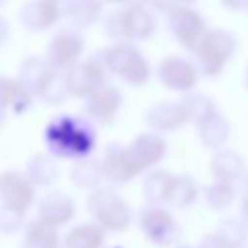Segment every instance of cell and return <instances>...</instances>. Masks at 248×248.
I'll use <instances>...</instances> for the list:
<instances>
[{
    "instance_id": "obj_1",
    "label": "cell",
    "mask_w": 248,
    "mask_h": 248,
    "mask_svg": "<svg viewBox=\"0 0 248 248\" xmlns=\"http://www.w3.org/2000/svg\"><path fill=\"white\" fill-rule=\"evenodd\" d=\"M48 151L54 157L81 161L95 147V132L87 120L62 114L54 118L45 132Z\"/></svg>"
},
{
    "instance_id": "obj_2",
    "label": "cell",
    "mask_w": 248,
    "mask_h": 248,
    "mask_svg": "<svg viewBox=\"0 0 248 248\" xmlns=\"http://www.w3.org/2000/svg\"><path fill=\"white\" fill-rule=\"evenodd\" d=\"M99 56L110 74L118 76L130 85L140 87L151 78V66L147 58L132 43H112Z\"/></svg>"
},
{
    "instance_id": "obj_3",
    "label": "cell",
    "mask_w": 248,
    "mask_h": 248,
    "mask_svg": "<svg viewBox=\"0 0 248 248\" xmlns=\"http://www.w3.org/2000/svg\"><path fill=\"white\" fill-rule=\"evenodd\" d=\"M105 29L114 43L145 41L157 29L155 16L141 4H128L122 10H116L108 16Z\"/></svg>"
},
{
    "instance_id": "obj_4",
    "label": "cell",
    "mask_w": 248,
    "mask_h": 248,
    "mask_svg": "<svg viewBox=\"0 0 248 248\" xmlns=\"http://www.w3.org/2000/svg\"><path fill=\"white\" fill-rule=\"evenodd\" d=\"M236 50V39L225 29H207L192 50L198 70L207 76H219Z\"/></svg>"
},
{
    "instance_id": "obj_5",
    "label": "cell",
    "mask_w": 248,
    "mask_h": 248,
    "mask_svg": "<svg viewBox=\"0 0 248 248\" xmlns=\"http://www.w3.org/2000/svg\"><path fill=\"white\" fill-rule=\"evenodd\" d=\"M87 209L103 231L120 232L132 223L130 205L108 188H97L87 200Z\"/></svg>"
},
{
    "instance_id": "obj_6",
    "label": "cell",
    "mask_w": 248,
    "mask_h": 248,
    "mask_svg": "<svg viewBox=\"0 0 248 248\" xmlns=\"http://www.w3.org/2000/svg\"><path fill=\"white\" fill-rule=\"evenodd\" d=\"M107 72L108 70L105 68L101 56H89L85 60H79L64 74L66 93L72 97L89 99L93 93L107 85Z\"/></svg>"
},
{
    "instance_id": "obj_7",
    "label": "cell",
    "mask_w": 248,
    "mask_h": 248,
    "mask_svg": "<svg viewBox=\"0 0 248 248\" xmlns=\"http://www.w3.org/2000/svg\"><path fill=\"white\" fill-rule=\"evenodd\" d=\"M83 48H85V43H83V37L78 31L62 29L48 43L46 62L56 72H68L70 68H74L79 62V58L83 54Z\"/></svg>"
},
{
    "instance_id": "obj_8",
    "label": "cell",
    "mask_w": 248,
    "mask_h": 248,
    "mask_svg": "<svg viewBox=\"0 0 248 248\" xmlns=\"http://www.w3.org/2000/svg\"><path fill=\"white\" fill-rule=\"evenodd\" d=\"M140 229L149 238V242L157 246H169L180 234L174 215L169 209H163L161 205H149L141 211Z\"/></svg>"
},
{
    "instance_id": "obj_9",
    "label": "cell",
    "mask_w": 248,
    "mask_h": 248,
    "mask_svg": "<svg viewBox=\"0 0 248 248\" xmlns=\"http://www.w3.org/2000/svg\"><path fill=\"white\" fill-rule=\"evenodd\" d=\"M169 27L174 35V39L188 50H194L205 29V19L202 14L190 6L178 4L169 12Z\"/></svg>"
},
{
    "instance_id": "obj_10",
    "label": "cell",
    "mask_w": 248,
    "mask_h": 248,
    "mask_svg": "<svg viewBox=\"0 0 248 248\" xmlns=\"http://www.w3.org/2000/svg\"><path fill=\"white\" fill-rule=\"evenodd\" d=\"M0 200L4 207L25 213L35 202V184L17 170L0 172Z\"/></svg>"
},
{
    "instance_id": "obj_11",
    "label": "cell",
    "mask_w": 248,
    "mask_h": 248,
    "mask_svg": "<svg viewBox=\"0 0 248 248\" xmlns=\"http://www.w3.org/2000/svg\"><path fill=\"white\" fill-rule=\"evenodd\" d=\"M198 66L182 56H167L157 66L161 83L172 91H190L198 81Z\"/></svg>"
},
{
    "instance_id": "obj_12",
    "label": "cell",
    "mask_w": 248,
    "mask_h": 248,
    "mask_svg": "<svg viewBox=\"0 0 248 248\" xmlns=\"http://www.w3.org/2000/svg\"><path fill=\"white\" fill-rule=\"evenodd\" d=\"M64 12L66 6L62 4V0H33L21 8L19 19L31 31H45L52 27Z\"/></svg>"
},
{
    "instance_id": "obj_13",
    "label": "cell",
    "mask_w": 248,
    "mask_h": 248,
    "mask_svg": "<svg viewBox=\"0 0 248 248\" xmlns=\"http://www.w3.org/2000/svg\"><path fill=\"white\" fill-rule=\"evenodd\" d=\"M120 105H122L120 89L114 87V85H110V83H107L105 87H101L97 93H93L87 99L85 112L97 124L108 126V124H112L116 120L118 110H120Z\"/></svg>"
},
{
    "instance_id": "obj_14",
    "label": "cell",
    "mask_w": 248,
    "mask_h": 248,
    "mask_svg": "<svg viewBox=\"0 0 248 248\" xmlns=\"http://www.w3.org/2000/svg\"><path fill=\"white\" fill-rule=\"evenodd\" d=\"M39 219L50 227H62L76 215V203L64 192H48L39 200Z\"/></svg>"
},
{
    "instance_id": "obj_15",
    "label": "cell",
    "mask_w": 248,
    "mask_h": 248,
    "mask_svg": "<svg viewBox=\"0 0 248 248\" xmlns=\"http://www.w3.org/2000/svg\"><path fill=\"white\" fill-rule=\"evenodd\" d=\"M145 122L153 132L161 134L184 126L190 118L182 103H157L145 112Z\"/></svg>"
},
{
    "instance_id": "obj_16",
    "label": "cell",
    "mask_w": 248,
    "mask_h": 248,
    "mask_svg": "<svg viewBox=\"0 0 248 248\" xmlns=\"http://www.w3.org/2000/svg\"><path fill=\"white\" fill-rule=\"evenodd\" d=\"M128 147L141 170H147L149 167L157 165L167 153V143L161 138V134H157V132L140 134Z\"/></svg>"
},
{
    "instance_id": "obj_17",
    "label": "cell",
    "mask_w": 248,
    "mask_h": 248,
    "mask_svg": "<svg viewBox=\"0 0 248 248\" xmlns=\"http://www.w3.org/2000/svg\"><path fill=\"white\" fill-rule=\"evenodd\" d=\"M103 242L105 231L97 223H79L64 234L62 248H101Z\"/></svg>"
},
{
    "instance_id": "obj_18",
    "label": "cell",
    "mask_w": 248,
    "mask_h": 248,
    "mask_svg": "<svg viewBox=\"0 0 248 248\" xmlns=\"http://www.w3.org/2000/svg\"><path fill=\"white\" fill-rule=\"evenodd\" d=\"M198 130H200L198 132L200 140L209 149H221L229 138V122L217 110H213L209 116L198 122Z\"/></svg>"
},
{
    "instance_id": "obj_19",
    "label": "cell",
    "mask_w": 248,
    "mask_h": 248,
    "mask_svg": "<svg viewBox=\"0 0 248 248\" xmlns=\"http://www.w3.org/2000/svg\"><path fill=\"white\" fill-rule=\"evenodd\" d=\"M242 170H244V165H242V157L232 151V149H221L215 153L213 161H211V172H213V178L215 180H221V182H234L238 178H242Z\"/></svg>"
},
{
    "instance_id": "obj_20",
    "label": "cell",
    "mask_w": 248,
    "mask_h": 248,
    "mask_svg": "<svg viewBox=\"0 0 248 248\" xmlns=\"http://www.w3.org/2000/svg\"><path fill=\"white\" fill-rule=\"evenodd\" d=\"M60 238L56 234V229L43 223L41 219L27 225L21 248H58Z\"/></svg>"
},
{
    "instance_id": "obj_21",
    "label": "cell",
    "mask_w": 248,
    "mask_h": 248,
    "mask_svg": "<svg viewBox=\"0 0 248 248\" xmlns=\"http://www.w3.org/2000/svg\"><path fill=\"white\" fill-rule=\"evenodd\" d=\"M172 180H174V174H170L169 170H153L151 174H147L145 182H143V196H145V200L151 205L167 203Z\"/></svg>"
},
{
    "instance_id": "obj_22",
    "label": "cell",
    "mask_w": 248,
    "mask_h": 248,
    "mask_svg": "<svg viewBox=\"0 0 248 248\" xmlns=\"http://www.w3.org/2000/svg\"><path fill=\"white\" fill-rule=\"evenodd\" d=\"M215 236L223 244V248H244L248 238V223L240 217H229L221 221Z\"/></svg>"
},
{
    "instance_id": "obj_23",
    "label": "cell",
    "mask_w": 248,
    "mask_h": 248,
    "mask_svg": "<svg viewBox=\"0 0 248 248\" xmlns=\"http://www.w3.org/2000/svg\"><path fill=\"white\" fill-rule=\"evenodd\" d=\"M66 17L79 27L93 25L99 19L101 14V2L99 0H72L66 6Z\"/></svg>"
},
{
    "instance_id": "obj_24",
    "label": "cell",
    "mask_w": 248,
    "mask_h": 248,
    "mask_svg": "<svg viewBox=\"0 0 248 248\" xmlns=\"http://www.w3.org/2000/svg\"><path fill=\"white\" fill-rule=\"evenodd\" d=\"M196 196H198L196 182L190 176H186V174H178L172 180V186H170L167 203L172 205V207H176V209H182V207H188L196 200Z\"/></svg>"
},
{
    "instance_id": "obj_25",
    "label": "cell",
    "mask_w": 248,
    "mask_h": 248,
    "mask_svg": "<svg viewBox=\"0 0 248 248\" xmlns=\"http://www.w3.org/2000/svg\"><path fill=\"white\" fill-rule=\"evenodd\" d=\"M70 176H72V182L76 186H79V188H91V186H97L105 174H103V165L99 161L81 159V161H78L74 165Z\"/></svg>"
},
{
    "instance_id": "obj_26",
    "label": "cell",
    "mask_w": 248,
    "mask_h": 248,
    "mask_svg": "<svg viewBox=\"0 0 248 248\" xmlns=\"http://www.w3.org/2000/svg\"><path fill=\"white\" fill-rule=\"evenodd\" d=\"M56 174H58V170H56L54 161L48 159V157L37 155V157H33V159L29 161V165H27V174H25V176H27L33 184L46 186V184H50V182L56 180Z\"/></svg>"
},
{
    "instance_id": "obj_27",
    "label": "cell",
    "mask_w": 248,
    "mask_h": 248,
    "mask_svg": "<svg viewBox=\"0 0 248 248\" xmlns=\"http://www.w3.org/2000/svg\"><path fill=\"white\" fill-rule=\"evenodd\" d=\"M234 200V188L231 182H221V180H215L211 186L205 188V202L215 209V211H221L225 207H229Z\"/></svg>"
},
{
    "instance_id": "obj_28",
    "label": "cell",
    "mask_w": 248,
    "mask_h": 248,
    "mask_svg": "<svg viewBox=\"0 0 248 248\" xmlns=\"http://www.w3.org/2000/svg\"><path fill=\"white\" fill-rule=\"evenodd\" d=\"M182 105L188 112V118L194 120L196 124L202 122L205 116H209L213 110H217L215 105L211 103V99H207L205 95H186L182 99Z\"/></svg>"
},
{
    "instance_id": "obj_29",
    "label": "cell",
    "mask_w": 248,
    "mask_h": 248,
    "mask_svg": "<svg viewBox=\"0 0 248 248\" xmlns=\"http://www.w3.org/2000/svg\"><path fill=\"white\" fill-rule=\"evenodd\" d=\"M23 217H25V213H19V211H14V209H10V207H0V232H16V231H19L21 229V225H23Z\"/></svg>"
},
{
    "instance_id": "obj_30",
    "label": "cell",
    "mask_w": 248,
    "mask_h": 248,
    "mask_svg": "<svg viewBox=\"0 0 248 248\" xmlns=\"http://www.w3.org/2000/svg\"><path fill=\"white\" fill-rule=\"evenodd\" d=\"M155 10H159V12H170L172 8H176L178 6V0H147Z\"/></svg>"
},
{
    "instance_id": "obj_31",
    "label": "cell",
    "mask_w": 248,
    "mask_h": 248,
    "mask_svg": "<svg viewBox=\"0 0 248 248\" xmlns=\"http://www.w3.org/2000/svg\"><path fill=\"white\" fill-rule=\"evenodd\" d=\"M196 248H223V244L219 242V238L215 234H211V236H205L203 242L200 246H196Z\"/></svg>"
},
{
    "instance_id": "obj_32",
    "label": "cell",
    "mask_w": 248,
    "mask_h": 248,
    "mask_svg": "<svg viewBox=\"0 0 248 248\" xmlns=\"http://www.w3.org/2000/svg\"><path fill=\"white\" fill-rule=\"evenodd\" d=\"M221 4L229 10H242L248 8V0H221Z\"/></svg>"
},
{
    "instance_id": "obj_33",
    "label": "cell",
    "mask_w": 248,
    "mask_h": 248,
    "mask_svg": "<svg viewBox=\"0 0 248 248\" xmlns=\"http://www.w3.org/2000/svg\"><path fill=\"white\" fill-rule=\"evenodd\" d=\"M242 219L248 223V192H246L244 198H242Z\"/></svg>"
},
{
    "instance_id": "obj_34",
    "label": "cell",
    "mask_w": 248,
    "mask_h": 248,
    "mask_svg": "<svg viewBox=\"0 0 248 248\" xmlns=\"http://www.w3.org/2000/svg\"><path fill=\"white\" fill-rule=\"evenodd\" d=\"M6 35H8V25H6V21L0 17V43H4Z\"/></svg>"
},
{
    "instance_id": "obj_35",
    "label": "cell",
    "mask_w": 248,
    "mask_h": 248,
    "mask_svg": "<svg viewBox=\"0 0 248 248\" xmlns=\"http://www.w3.org/2000/svg\"><path fill=\"white\" fill-rule=\"evenodd\" d=\"M103 2H110V4H128L130 0H103Z\"/></svg>"
},
{
    "instance_id": "obj_36",
    "label": "cell",
    "mask_w": 248,
    "mask_h": 248,
    "mask_svg": "<svg viewBox=\"0 0 248 248\" xmlns=\"http://www.w3.org/2000/svg\"><path fill=\"white\" fill-rule=\"evenodd\" d=\"M192 2H196V0H178V4H184V6H190Z\"/></svg>"
},
{
    "instance_id": "obj_37",
    "label": "cell",
    "mask_w": 248,
    "mask_h": 248,
    "mask_svg": "<svg viewBox=\"0 0 248 248\" xmlns=\"http://www.w3.org/2000/svg\"><path fill=\"white\" fill-rule=\"evenodd\" d=\"M2 118H4V108L0 107V122H2Z\"/></svg>"
},
{
    "instance_id": "obj_38",
    "label": "cell",
    "mask_w": 248,
    "mask_h": 248,
    "mask_svg": "<svg viewBox=\"0 0 248 248\" xmlns=\"http://www.w3.org/2000/svg\"><path fill=\"white\" fill-rule=\"evenodd\" d=\"M244 81H246V85H248V70H246V78H244Z\"/></svg>"
},
{
    "instance_id": "obj_39",
    "label": "cell",
    "mask_w": 248,
    "mask_h": 248,
    "mask_svg": "<svg viewBox=\"0 0 248 248\" xmlns=\"http://www.w3.org/2000/svg\"><path fill=\"white\" fill-rule=\"evenodd\" d=\"M180 248H194V246H180Z\"/></svg>"
},
{
    "instance_id": "obj_40",
    "label": "cell",
    "mask_w": 248,
    "mask_h": 248,
    "mask_svg": "<svg viewBox=\"0 0 248 248\" xmlns=\"http://www.w3.org/2000/svg\"><path fill=\"white\" fill-rule=\"evenodd\" d=\"M2 2H4V0H0V4H2Z\"/></svg>"
}]
</instances>
